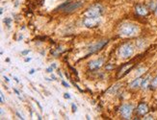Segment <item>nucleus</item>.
Instances as JSON below:
<instances>
[{"mask_svg": "<svg viewBox=\"0 0 157 120\" xmlns=\"http://www.w3.org/2000/svg\"><path fill=\"white\" fill-rule=\"evenodd\" d=\"M119 32L121 36H124V37H134L138 35V33L140 32V29H139V26L135 25V24L126 22L120 26Z\"/></svg>", "mask_w": 157, "mask_h": 120, "instance_id": "obj_1", "label": "nucleus"}, {"mask_svg": "<svg viewBox=\"0 0 157 120\" xmlns=\"http://www.w3.org/2000/svg\"><path fill=\"white\" fill-rule=\"evenodd\" d=\"M134 53V47L131 43H124L119 49V56L122 59H128Z\"/></svg>", "mask_w": 157, "mask_h": 120, "instance_id": "obj_2", "label": "nucleus"}, {"mask_svg": "<svg viewBox=\"0 0 157 120\" xmlns=\"http://www.w3.org/2000/svg\"><path fill=\"white\" fill-rule=\"evenodd\" d=\"M120 112L123 119H130L133 112V106L131 104H124L120 108Z\"/></svg>", "mask_w": 157, "mask_h": 120, "instance_id": "obj_3", "label": "nucleus"}, {"mask_svg": "<svg viewBox=\"0 0 157 120\" xmlns=\"http://www.w3.org/2000/svg\"><path fill=\"white\" fill-rule=\"evenodd\" d=\"M102 7L100 5H94L93 7H91L90 9H88L85 13V15L88 17H96V16H100L102 14Z\"/></svg>", "mask_w": 157, "mask_h": 120, "instance_id": "obj_4", "label": "nucleus"}, {"mask_svg": "<svg viewBox=\"0 0 157 120\" xmlns=\"http://www.w3.org/2000/svg\"><path fill=\"white\" fill-rule=\"evenodd\" d=\"M100 22V16H96V17H86L83 20V24L84 26L89 27V28H94L96 27Z\"/></svg>", "mask_w": 157, "mask_h": 120, "instance_id": "obj_5", "label": "nucleus"}, {"mask_svg": "<svg viewBox=\"0 0 157 120\" xmlns=\"http://www.w3.org/2000/svg\"><path fill=\"white\" fill-rule=\"evenodd\" d=\"M82 5H83V1H82V0H80V1H77V2H73V3H70L69 2V4L64 9V12L65 13H68V14L72 13L73 11L79 9Z\"/></svg>", "mask_w": 157, "mask_h": 120, "instance_id": "obj_6", "label": "nucleus"}, {"mask_svg": "<svg viewBox=\"0 0 157 120\" xmlns=\"http://www.w3.org/2000/svg\"><path fill=\"white\" fill-rule=\"evenodd\" d=\"M107 43H108V39H106V40H101V41H98L97 43H95L94 45H92V46L89 48V52H90L91 54H93V53H95V52H97V51L101 50L102 48H103L104 46H105Z\"/></svg>", "mask_w": 157, "mask_h": 120, "instance_id": "obj_7", "label": "nucleus"}, {"mask_svg": "<svg viewBox=\"0 0 157 120\" xmlns=\"http://www.w3.org/2000/svg\"><path fill=\"white\" fill-rule=\"evenodd\" d=\"M103 59L100 58L98 60H94V61H91L89 63H88V67L91 69V70H96L98 68H100L102 65H103Z\"/></svg>", "mask_w": 157, "mask_h": 120, "instance_id": "obj_8", "label": "nucleus"}, {"mask_svg": "<svg viewBox=\"0 0 157 120\" xmlns=\"http://www.w3.org/2000/svg\"><path fill=\"white\" fill-rule=\"evenodd\" d=\"M135 12H136L137 14H139L141 16H145V15H147L148 14L147 8L146 6H144V5H137L136 8H135Z\"/></svg>", "mask_w": 157, "mask_h": 120, "instance_id": "obj_9", "label": "nucleus"}, {"mask_svg": "<svg viewBox=\"0 0 157 120\" xmlns=\"http://www.w3.org/2000/svg\"><path fill=\"white\" fill-rule=\"evenodd\" d=\"M148 112V107L146 103H140L137 108V113L139 115H146Z\"/></svg>", "mask_w": 157, "mask_h": 120, "instance_id": "obj_10", "label": "nucleus"}, {"mask_svg": "<svg viewBox=\"0 0 157 120\" xmlns=\"http://www.w3.org/2000/svg\"><path fill=\"white\" fill-rule=\"evenodd\" d=\"M142 83H143V79L139 77V78L135 79L131 84H130V87L131 88H138L142 86Z\"/></svg>", "mask_w": 157, "mask_h": 120, "instance_id": "obj_11", "label": "nucleus"}, {"mask_svg": "<svg viewBox=\"0 0 157 120\" xmlns=\"http://www.w3.org/2000/svg\"><path fill=\"white\" fill-rule=\"evenodd\" d=\"M149 81H150V76H148L147 78H146L145 80H143V83H142V86H141V87H142L143 89H147V87L148 86Z\"/></svg>", "mask_w": 157, "mask_h": 120, "instance_id": "obj_12", "label": "nucleus"}, {"mask_svg": "<svg viewBox=\"0 0 157 120\" xmlns=\"http://www.w3.org/2000/svg\"><path fill=\"white\" fill-rule=\"evenodd\" d=\"M120 86V85H116V86H112V87H111V88L108 90V92H110V93H116V91H117V90L120 88V87H119Z\"/></svg>", "mask_w": 157, "mask_h": 120, "instance_id": "obj_13", "label": "nucleus"}, {"mask_svg": "<svg viewBox=\"0 0 157 120\" xmlns=\"http://www.w3.org/2000/svg\"><path fill=\"white\" fill-rule=\"evenodd\" d=\"M150 86H151V88H157V76L153 80H151Z\"/></svg>", "mask_w": 157, "mask_h": 120, "instance_id": "obj_14", "label": "nucleus"}, {"mask_svg": "<svg viewBox=\"0 0 157 120\" xmlns=\"http://www.w3.org/2000/svg\"><path fill=\"white\" fill-rule=\"evenodd\" d=\"M0 95H1V100H0V103L3 104V103H4V101H5V99H4V94L1 92V94H0Z\"/></svg>", "mask_w": 157, "mask_h": 120, "instance_id": "obj_15", "label": "nucleus"}, {"mask_svg": "<svg viewBox=\"0 0 157 120\" xmlns=\"http://www.w3.org/2000/svg\"><path fill=\"white\" fill-rule=\"evenodd\" d=\"M113 68H114V65H113V64L106 65V69H107V70H111V69H113Z\"/></svg>", "mask_w": 157, "mask_h": 120, "instance_id": "obj_16", "label": "nucleus"}, {"mask_svg": "<svg viewBox=\"0 0 157 120\" xmlns=\"http://www.w3.org/2000/svg\"><path fill=\"white\" fill-rule=\"evenodd\" d=\"M5 23H6V24H7V25H8L9 27H10V23H11V19H10V18H6V19H5Z\"/></svg>", "mask_w": 157, "mask_h": 120, "instance_id": "obj_17", "label": "nucleus"}, {"mask_svg": "<svg viewBox=\"0 0 157 120\" xmlns=\"http://www.w3.org/2000/svg\"><path fill=\"white\" fill-rule=\"evenodd\" d=\"M64 97H65L66 99H70V95H69L68 93H65V94H64Z\"/></svg>", "mask_w": 157, "mask_h": 120, "instance_id": "obj_18", "label": "nucleus"}, {"mask_svg": "<svg viewBox=\"0 0 157 120\" xmlns=\"http://www.w3.org/2000/svg\"><path fill=\"white\" fill-rule=\"evenodd\" d=\"M46 71L48 72V73H51V72H52V71H53V67H52V66H51V67H49V68H47V69H46Z\"/></svg>", "mask_w": 157, "mask_h": 120, "instance_id": "obj_19", "label": "nucleus"}, {"mask_svg": "<svg viewBox=\"0 0 157 120\" xmlns=\"http://www.w3.org/2000/svg\"><path fill=\"white\" fill-rule=\"evenodd\" d=\"M71 108H72V111H75V110H76V109H77V108H76V106H75L74 104H72V105H71Z\"/></svg>", "mask_w": 157, "mask_h": 120, "instance_id": "obj_20", "label": "nucleus"}, {"mask_svg": "<svg viewBox=\"0 0 157 120\" xmlns=\"http://www.w3.org/2000/svg\"><path fill=\"white\" fill-rule=\"evenodd\" d=\"M30 52V50H26V51H23V52H21V54L22 55H26V54H28Z\"/></svg>", "mask_w": 157, "mask_h": 120, "instance_id": "obj_21", "label": "nucleus"}, {"mask_svg": "<svg viewBox=\"0 0 157 120\" xmlns=\"http://www.w3.org/2000/svg\"><path fill=\"white\" fill-rule=\"evenodd\" d=\"M62 84H63L65 86H67V87H68V86H68V84H67V83H66V82H64V81L62 82Z\"/></svg>", "mask_w": 157, "mask_h": 120, "instance_id": "obj_22", "label": "nucleus"}, {"mask_svg": "<svg viewBox=\"0 0 157 120\" xmlns=\"http://www.w3.org/2000/svg\"><path fill=\"white\" fill-rule=\"evenodd\" d=\"M145 119H153V117H152L151 115H148V116H146Z\"/></svg>", "mask_w": 157, "mask_h": 120, "instance_id": "obj_23", "label": "nucleus"}, {"mask_svg": "<svg viewBox=\"0 0 157 120\" xmlns=\"http://www.w3.org/2000/svg\"><path fill=\"white\" fill-rule=\"evenodd\" d=\"M31 61V59L30 58H27V59H25V62H30Z\"/></svg>", "mask_w": 157, "mask_h": 120, "instance_id": "obj_24", "label": "nucleus"}, {"mask_svg": "<svg viewBox=\"0 0 157 120\" xmlns=\"http://www.w3.org/2000/svg\"><path fill=\"white\" fill-rule=\"evenodd\" d=\"M4 79L6 80V82H10V80H9V78H7V77H4Z\"/></svg>", "mask_w": 157, "mask_h": 120, "instance_id": "obj_25", "label": "nucleus"}, {"mask_svg": "<svg viewBox=\"0 0 157 120\" xmlns=\"http://www.w3.org/2000/svg\"><path fill=\"white\" fill-rule=\"evenodd\" d=\"M34 73V69H32V70H30V74H33Z\"/></svg>", "mask_w": 157, "mask_h": 120, "instance_id": "obj_26", "label": "nucleus"}, {"mask_svg": "<svg viewBox=\"0 0 157 120\" xmlns=\"http://www.w3.org/2000/svg\"><path fill=\"white\" fill-rule=\"evenodd\" d=\"M15 92H16V94H17V95H19V92H18V91H17V90H16V89H15Z\"/></svg>", "mask_w": 157, "mask_h": 120, "instance_id": "obj_27", "label": "nucleus"}, {"mask_svg": "<svg viewBox=\"0 0 157 120\" xmlns=\"http://www.w3.org/2000/svg\"><path fill=\"white\" fill-rule=\"evenodd\" d=\"M51 66H52V67H53V68H55V67H56V64H55V63H53V64H52Z\"/></svg>", "mask_w": 157, "mask_h": 120, "instance_id": "obj_28", "label": "nucleus"}, {"mask_svg": "<svg viewBox=\"0 0 157 120\" xmlns=\"http://www.w3.org/2000/svg\"><path fill=\"white\" fill-rule=\"evenodd\" d=\"M155 14H157V5H156V7H155Z\"/></svg>", "mask_w": 157, "mask_h": 120, "instance_id": "obj_29", "label": "nucleus"}]
</instances>
